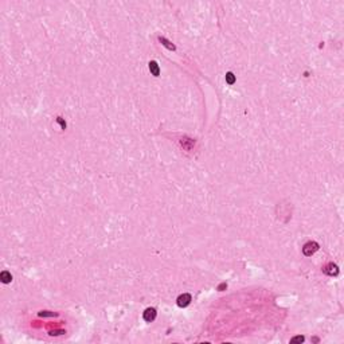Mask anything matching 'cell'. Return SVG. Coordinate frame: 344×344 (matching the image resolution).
<instances>
[{
    "mask_svg": "<svg viewBox=\"0 0 344 344\" xmlns=\"http://www.w3.org/2000/svg\"><path fill=\"white\" fill-rule=\"evenodd\" d=\"M319 243L315 241H309L306 242V243L304 245V247H302V253H304V255H306V257H311L312 254H315L316 251L319 250Z\"/></svg>",
    "mask_w": 344,
    "mask_h": 344,
    "instance_id": "cell-1",
    "label": "cell"
},
{
    "mask_svg": "<svg viewBox=\"0 0 344 344\" xmlns=\"http://www.w3.org/2000/svg\"><path fill=\"white\" fill-rule=\"evenodd\" d=\"M323 272L325 273V274L328 276H338L339 274V268L336 264H333V262H329V264H327L324 268H323Z\"/></svg>",
    "mask_w": 344,
    "mask_h": 344,
    "instance_id": "cell-2",
    "label": "cell"
},
{
    "mask_svg": "<svg viewBox=\"0 0 344 344\" xmlns=\"http://www.w3.org/2000/svg\"><path fill=\"white\" fill-rule=\"evenodd\" d=\"M177 305L180 306V308H185V306L190 305L191 302V295H188V293H183V295H180L177 297Z\"/></svg>",
    "mask_w": 344,
    "mask_h": 344,
    "instance_id": "cell-3",
    "label": "cell"
},
{
    "mask_svg": "<svg viewBox=\"0 0 344 344\" xmlns=\"http://www.w3.org/2000/svg\"><path fill=\"white\" fill-rule=\"evenodd\" d=\"M155 319H156V309L155 308L145 309V312H144V320L148 323H151V321H153Z\"/></svg>",
    "mask_w": 344,
    "mask_h": 344,
    "instance_id": "cell-4",
    "label": "cell"
},
{
    "mask_svg": "<svg viewBox=\"0 0 344 344\" xmlns=\"http://www.w3.org/2000/svg\"><path fill=\"white\" fill-rule=\"evenodd\" d=\"M148 67H149V71H151V74H152V75L159 77V74H160V67H159V65H157V62H155V60H151V62L148 63Z\"/></svg>",
    "mask_w": 344,
    "mask_h": 344,
    "instance_id": "cell-5",
    "label": "cell"
},
{
    "mask_svg": "<svg viewBox=\"0 0 344 344\" xmlns=\"http://www.w3.org/2000/svg\"><path fill=\"white\" fill-rule=\"evenodd\" d=\"M159 42H160L163 46H166L168 50H176V47H175V45H172V43L170 42V40L166 39V38H163V36H159Z\"/></svg>",
    "mask_w": 344,
    "mask_h": 344,
    "instance_id": "cell-6",
    "label": "cell"
},
{
    "mask_svg": "<svg viewBox=\"0 0 344 344\" xmlns=\"http://www.w3.org/2000/svg\"><path fill=\"white\" fill-rule=\"evenodd\" d=\"M0 280H2L4 284H8V282H11V281H12L11 273H8V272H2V273H0Z\"/></svg>",
    "mask_w": 344,
    "mask_h": 344,
    "instance_id": "cell-7",
    "label": "cell"
},
{
    "mask_svg": "<svg viewBox=\"0 0 344 344\" xmlns=\"http://www.w3.org/2000/svg\"><path fill=\"white\" fill-rule=\"evenodd\" d=\"M226 82L229 83V85H232V83L235 82V75L232 73H227L226 74Z\"/></svg>",
    "mask_w": 344,
    "mask_h": 344,
    "instance_id": "cell-8",
    "label": "cell"
},
{
    "mask_svg": "<svg viewBox=\"0 0 344 344\" xmlns=\"http://www.w3.org/2000/svg\"><path fill=\"white\" fill-rule=\"evenodd\" d=\"M39 316H43V317H46V316H58V313L49 312V311H42V312H39Z\"/></svg>",
    "mask_w": 344,
    "mask_h": 344,
    "instance_id": "cell-9",
    "label": "cell"
},
{
    "mask_svg": "<svg viewBox=\"0 0 344 344\" xmlns=\"http://www.w3.org/2000/svg\"><path fill=\"white\" fill-rule=\"evenodd\" d=\"M304 342V336H296L291 340V343H302Z\"/></svg>",
    "mask_w": 344,
    "mask_h": 344,
    "instance_id": "cell-10",
    "label": "cell"
},
{
    "mask_svg": "<svg viewBox=\"0 0 344 344\" xmlns=\"http://www.w3.org/2000/svg\"><path fill=\"white\" fill-rule=\"evenodd\" d=\"M57 121H58V123L60 124V126H62V129H65V128H66V123H65V121L62 120V117H58V119H57Z\"/></svg>",
    "mask_w": 344,
    "mask_h": 344,
    "instance_id": "cell-11",
    "label": "cell"
},
{
    "mask_svg": "<svg viewBox=\"0 0 344 344\" xmlns=\"http://www.w3.org/2000/svg\"><path fill=\"white\" fill-rule=\"evenodd\" d=\"M225 288H227V285H226V282H223V284H221L218 286V291H223Z\"/></svg>",
    "mask_w": 344,
    "mask_h": 344,
    "instance_id": "cell-12",
    "label": "cell"
},
{
    "mask_svg": "<svg viewBox=\"0 0 344 344\" xmlns=\"http://www.w3.org/2000/svg\"><path fill=\"white\" fill-rule=\"evenodd\" d=\"M60 333H65V331H53L50 332V335H60Z\"/></svg>",
    "mask_w": 344,
    "mask_h": 344,
    "instance_id": "cell-13",
    "label": "cell"
}]
</instances>
